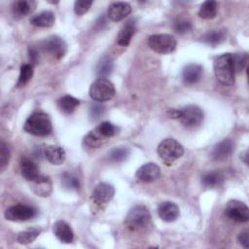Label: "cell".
<instances>
[{
  "label": "cell",
  "mask_w": 249,
  "mask_h": 249,
  "mask_svg": "<svg viewBox=\"0 0 249 249\" xmlns=\"http://www.w3.org/2000/svg\"><path fill=\"white\" fill-rule=\"evenodd\" d=\"M214 74L217 80L225 85L231 86L234 83V66L231 53H223L217 56L213 62Z\"/></svg>",
  "instance_id": "1"
},
{
  "label": "cell",
  "mask_w": 249,
  "mask_h": 249,
  "mask_svg": "<svg viewBox=\"0 0 249 249\" xmlns=\"http://www.w3.org/2000/svg\"><path fill=\"white\" fill-rule=\"evenodd\" d=\"M23 129L35 136H47L52 132L53 126L50 117L44 112H34L24 123Z\"/></svg>",
  "instance_id": "2"
},
{
  "label": "cell",
  "mask_w": 249,
  "mask_h": 249,
  "mask_svg": "<svg viewBox=\"0 0 249 249\" xmlns=\"http://www.w3.org/2000/svg\"><path fill=\"white\" fill-rule=\"evenodd\" d=\"M170 118L178 119L186 127H194L201 124L203 120L202 110L196 105H188L182 109H172L168 112Z\"/></svg>",
  "instance_id": "3"
},
{
  "label": "cell",
  "mask_w": 249,
  "mask_h": 249,
  "mask_svg": "<svg viewBox=\"0 0 249 249\" xmlns=\"http://www.w3.org/2000/svg\"><path fill=\"white\" fill-rule=\"evenodd\" d=\"M157 152L160 158L167 164L172 163L184 154L183 146L173 138L163 139L158 146Z\"/></svg>",
  "instance_id": "4"
},
{
  "label": "cell",
  "mask_w": 249,
  "mask_h": 249,
  "mask_svg": "<svg viewBox=\"0 0 249 249\" xmlns=\"http://www.w3.org/2000/svg\"><path fill=\"white\" fill-rule=\"evenodd\" d=\"M115 95V87L106 78L96 79L89 88V96L97 102H104L112 99Z\"/></svg>",
  "instance_id": "5"
},
{
  "label": "cell",
  "mask_w": 249,
  "mask_h": 249,
  "mask_svg": "<svg viewBox=\"0 0 249 249\" xmlns=\"http://www.w3.org/2000/svg\"><path fill=\"white\" fill-rule=\"evenodd\" d=\"M151 220L149 210L144 205H135L126 215L125 225L131 231H137L145 228Z\"/></svg>",
  "instance_id": "6"
},
{
  "label": "cell",
  "mask_w": 249,
  "mask_h": 249,
  "mask_svg": "<svg viewBox=\"0 0 249 249\" xmlns=\"http://www.w3.org/2000/svg\"><path fill=\"white\" fill-rule=\"evenodd\" d=\"M176 45V39L170 34H153L148 37V46L159 53H172Z\"/></svg>",
  "instance_id": "7"
},
{
  "label": "cell",
  "mask_w": 249,
  "mask_h": 249,
  "mask_svg": "<svg viewBox=\"0 0 249 249\" xmlns=\"http://www.w3.org/2000/svg\"><path fill=\"white\" fill-rule=\"evenodd\" d=\"M226 216L237 223H245L249 220L248 206L237 199L229 200L225 208Z\"/></svg>",
  "instance_id": "8"
},
{
  "label": "cell",
  "mask_w": 249,
  "mask_h": 249,
  "mask_svg": "<svg viewBox=\"0 0 249 249\" xmlns=\"http://www.w3.org/2000/svg\"><path fill=\"white\" fill-rule=\"evenodd\" d=\"M40 49L55 59H60L66 53V44L58 36H51L40 43Z\"/></svg>",
  "instance_id": "9"
},
{
  "label": "cell",
  "mask_w": 249,
  "mask_h": 249,
  "mask_svg": "<svg viewBox=\"0 0 249 249\" xmlns=\"http://www.w3.org/2000/svg\"><path fill=\"white\" fill-rule=\"evenodd\" d=\"M36 215V209L25 204H16L5 211V218L10 221H27Z\"/></svg>",
  "instance_id": "10"
},
{
  "label": "cell",
  "mask_w": 249,
  "mask_h": 249,
  "mask_svg": "<svg viewBox=\"0 0 249 249\" xmlns=\"http://www.w3.org/2000/svg\"><path fill=\"white\" fill-rule=\"evenodd\" d=\"M115 195V189L108 183H99L95 186L91 193V199L98 205H104L108 203Z\"/></svg>",
  "instance_id": "11"
},
{
  "label": "cell",
  "mask_w": 249,
  "mask_h": 249,
  "mask_svg": "<svg viewBox=\"0 0 249 249\" xmlns=\"http://www.w3.org/2000/svg\"><path fill=\"white\" fill-rule=\"evenodd\" d=\"M160 174V169L159 165H157L154 162H148L143 164L137 169L135 173V177L141 182L149 183L157 180Z\"/></svg>",
  "instance_id": "12"
},
{
  "label": "cell",
  "mask_w": 249,
  "mask_h": 249,
  "mask_svg": "<svg viewBox=\"0 0 249 249\" xmlns=\"http://www.w3.org/2000/svg\"><path fill=\"white\" fill-rule=\"evenodd\" d=\"M131 13V7L125 2H115L111 4L107 11V16L112 21H120Z\"/></svg>",
  "instance_id": "13"
},
{
  "label": "cell",
  "mask_w": 249,
  "mask_h": 249,
  "mask_svg": "<svg viewBox=\"0 0 249 249\" xmlns=\"http://www.w3.org/2000/svg\"><path fill=\"white\" fill-rule=\"evenodd\" d=\"M158 214L164 222H173L179 217L180 211L175 203L171 201H163L159 205Z\"/></svg>",
  "instance_id": "14"
},
{
  "label": "cell",
  "mask_w": 249,
  "mask_h": 249,
  "mask_svg": "<svg viewBox=\"0 0 249 249\" xmlns=\"http://www.w3.org/2000/svg\"><path fill=\"white\" fill-rule=\"evenodd\" d=\"M44 156L47 160L53 165H60L65 160V151L57 145H49L44 149Z\"/></svg>",
  "instance_id": "15"
},
{
  "label": "cell",
  "mask_w": 249,
  "mask_h": 249,
  "mask_svg": "<svg viewBox=\"0 0 249 249\" xmlns=\"http://www.w3.org/2000/svg\"><path fill=\"white\" fill-rule=\"evenodd\" d=\"M53 233L63 243H70L74 238V233L71 227L63 220L56 221L53 224Z\"/></svg>",
  "instance_id": "16"
},
{
  "label": "cell",
  "mask_w": 249,
  "mask_h": 249,
  "mask_svg": "<svg viewBox=\"0 0 249 249\" xmlns=\"http://www.w3.org/2000/svg\"><path fill=\"white\" fill-rule=\"evenodd\" d=\"M20 172L22 177L30 182L36 180L41 175L36 163L26 157L22 158L20 160Z\"/></svg>",
  "instance_id": "17"
},
{
  "label": "cell",
  "mask_w": 249,
  "mask_h": 249,
  "mask_svg": "<svg viewBox=\"0 0 249 249\" xmlns=\"http://www.w3.org/2000/svg\"><path fill=\"white\" fill-rule=\"evenodd\" d=\"M202 66L197 63H191L184 67L182 71V78L185 84L193 85L196 83L202 75Z\"/></svg>",
  "instance_id": "18"
},
{
  "label": "cell",
  "mask_w": 249,
  "mask_h": 249,
  "mask_svg": "<svg viewBox=\"0 0 249 249\" xmlns=\"http://www.w3.org/2000/svg\"><path fill=\"white\" fill-rule=\"evenodd\" d=\"M234 150V143L231 139H224L219 142L212 151V157L215 160H225L231 155Z\"/></svg>",
  "instance_id": "19"
},
{
  "label": "cell",
  "mask_w": 249,
  "mask_h": 249,
  "mask_svg": "<svg viewBox=\"0 0 249 249\" xmlns=\"http://www.w3.org/2000/svg\"><path fill=\"white\" fill-rule=\"evenodd\" d=\"M33 192L40 196H48L52 192V182L49 177L40 175L36 180L31 182Z\"/></svg>",
  "instance_id": "20"
},
{
  "label": "cell",
  "mask_w": 249,
  "mask_h": 249,
  "mask_svg": "<svg viewBox=\"0 0 249 249\" xmlns=\"http://www.w3.org/2000/svg\"><path fill=\"white\" fill-rule=\"evenodd\" d=\"M29 21L32 25L38 27H51L54 23V15L51 11H43L31 17Z\"/></svg>",
  "instance_id": "21"
},
{
  "label": "cell",
  "mask_w": 249,
  "mask_h": 249,
  "mask_svg": "<svg viewBox=\"0 0 249 249\" xmlns=\"http://www.w3.org/2000/svg\"><path fill=\"white\" fill-rule=\"evenodd\" d=\"M107 141V138L104 137L99 130L95 127L94 129L90 130L84 138V144L92 149H97L102 146Z\"/></svg>",
  "instance_id": "22"
},
{
  "label": "cell",
  "mask_w": 249,
  "mask_h": 249,
  "mask_svg": "<svg viewBox=\"0 0 249 249\" xmlns=\"http://www.w3.org/2000/svg\"><path fill=\"white\" fill-rule=\"evenodd\" d=\"M37 2L33 0H20L13 4V13L18 17H24L36 8Z\"/></svg>",
  "instance_id": "23"
},
{
  "label": "cell",
  "mask_w": 249,
  "mask_h": 249,
  "mask_svg": "<svg viewBox=\"0 0 249 249\" xmlns=\"http://www.w3.org/2000/svg\"><path fill=\"white\" fill-rule=\"evenodd\" d=\"M136 31L135 25L134 23H131L130 21L126 22L122 29L120 30L118 37H117V44L120 46H127L130 43V40L132 38V36L134 35Z\"/></svg>",
  "instance_id": "24"
},
{
  "label": "cell",
  "mask_w": 249,
  "mask_h": 249,
  "mask_svg": "<svg viewBox=\"0 0 249 249\" xmlns=\"http://www.w3.org/2000/svg\"><path fill=\"white\" fill-rule=\"evenodd\" d=\"M218 12V3L216 1H205L201 4L199 11H198V16L204 19H210L216 17Z\"/></svg>",
  "instance_id": "25"
},
{
  "label": "cell",
  "mask_w": 249,
  "mask_h": 249,
  "mask_svg": "<svg viewBox=\"0 0 249 249\" xmlns=\"http://www.w3.org/2000/svg\"><path fill=\"white\" fill-rule=\"evenodd\" d=\"M79 104H80V101L71 95H64L61 98H59L57 101V105L59 109L65 114L73 113Z\"/></svg>",
  "instance_id": "26"
},
{
  "label": "cell",
  "mask_w": 249,
  "mask_h": 249,
  "mask_svg": "<svg viewBox=\"0 0 249 249\" xmlns=\"http://www.w3.org/2000/svg\"><path fill=\"white\" fill-rule=\"evenodd\" d=\"M226 39V32L223 29H216L207 32L203 37L202 41L210 46H216L224 42Z\"/></svg>",
  "instance_id": "27"
},
{
  "label": "cell",
  "mask_w": 249,
  "mask_h": 249,
  "mask_svg": "<svg viewBox=\"0 0 249 249\" xmlns=\"http://www.w3.org/2000/svg\"><path fill=\"white\" fill-rule=\"evenodd\" d=\"M113 69V61L110 57L104 56L102 57L95 68V73L99 78H105L112 72Z\"/></svg>",
  "instance_id": "28"
},
{
  "label": "cell",
  "mask_w": 249,
  "mask_h": 249,
  "mask_svg": "<svg viewBox=\"0 0 249 249\" xmlns=\"http://www.w3.org/2000/svg\"><path fill=\"white\" fill-rule=\"evenodd\" d=\"M41 230L39 228H30L26 231H20L18 234L17 241L20 244H28L36 239V237L40 234Z\"/></svg>",
  "instance_id": "29"
},
{
  "label": "cell",
  "mask_w": 249,
  "mask_h": 249,
  "mask_svg": "<svg viewBox=\"0 0 249 249\" xmlns=\"http://www.w3.org/2000/svg\"><path fill=\"white\" fill-rule=\"evenodd\" d=\"M223 180H224V177H223L222 173L217 172V171H212V172H208L203 175L202 184L205 187L214 188L216 186H219L223 182Z\"/></svg>",
  "instance_id": "30"
},
{
  "label": "cell",
  "mask_w": 249,
  "mask_h": 249,
  "mask_svg": "<svg viewBox=\"0 0 249 249\" xmlns=\"http://www.w3.org/2000/svg\"><path fill=\"white\" fill-rule=\"evenodd\" d=\"M61 183L67 190H78L80 188V179L71 172H65L62 175Z\"/></svg>",
  "instance_id": "31"
},
{
  "label": "cell",
  "mask_w": 249,
  "mask_h": 249,
  "mask_svg": "<svg viewBox=\"0 0 249 249\" xmlns=\"http://www.w3.org/2000/svg\"><path fill=\"white\" fill-rule=\"evenodd\" d=\"M33 75V68L31 64H23L20 67V72H19V77L18 81L17 83L18 87H22L24 86L32 77Z\"/></svg>",
  "instance_id": "32"
},
{
  "label": "cell",
  "mask_w": 249,
  "mask_h": 249,
  "mask_svg": "<svg viewBox=\"0 0 249 249\" xmlns=\"http://www.w3.org/2000/svg\"><path fill=\"white\" fill-rule=\"evenodd\" d=\"M129 155V149L127 147H117L109 153V159L112 161H123Z\"/></svg>",
  "instance_id": "33"
},
{
  "label": "cell",
  "mask_w": 249,
  "mask_h": 249,
  "mask_svg": "<svg viewBox=\"0 0 249 249\" xmlns=\"http://www.w3.org/2000/svg\"><path fill=\"white\" fill-rule=\"evenodd\" d=\"M96 128L99 130V132L104 136L106 137L107 139L114 136L117 131H118V128L117 126H115L113 124L109 123V122H103L101 123L100 124H98L96 126Z\"/></svg>",
  "instance_id": "34"
},
{
  "label": "cell",
  "mask_w": 249,
  "mask_h": 249,
  "mask_svg": "<svg viewBox=\"0 0 249 249\" xmlns=\"http://www.w3.org/2000/svg\"><path fill=\"white\" fill-rule=\"evenodd\" d=\"M233 66L235 72H241L247 65L248 55L246 53H235L232 54Z\"/></svg>",
  "instance_id": "35"
},
{
  "label": "cell",
  "mask_w": 249,
  "mask_h": 249,
  "mask_svg": "<svg viewBox=\"0 0 249 249\" xmlns=\"http://www.w3.org/2000/svg\"><path fill=\"white\" fill-rule=\"evenodd\" d=\"M9 160H10V150L8 148V145L4 141H1V146H0V166H1L2 170L8 164Z\"/></svg>",
  "instance_id": "36"
},
{
  "label": "cell",
  "mask_w": 249,
  "mask_h": 249,
  "mask_svg": "<svg viewBox=\"0 0 249 249\" xmlns=\"http://www.w3.org/2000/svg\"><path fill=\"white\" fill-rule=\"evenodd\" d=\"M91 4H92V1L90 0H78L74 4V11L79 16L84 15L89 11Z\"/></svg>",
  "instance_id": "37"
},
{
  "label": "cell",
  "mask_w": 249,
  "mask_h": 249,
  "mask_svg": "<svg viewBox=\"0 0 249 249\" xmlns=\"http://www.w3.org/2000/svg\"><path fill=\"white\" fill-rule=\"evenodd\" d=\"M104 114V107L98 103H93L89 107V116L91 119H99Z\"/></svg>",
  "instance_id": "38"
},
{
  "label": "cell",
  "mask_w": 249,
  "mask_h": 249,
  "mask_svg": "<svg viewBox=\"0 0 249 249\" xmlns=\"http://www.w3.org/2000/svg\"><path fill=\"white\" fill-rule=\"evenodd\" d=\"M173 28L177 33L183 34L192 29V24H191V22H189L187 20H179L174 23Z\"/></svg>",
  "instance_id": "39"
},
{
  "label": "cell",
  "mask_w": 249,
  "mask_h": 249,
  "mask_svg": "<svg viewBox=\"0 0 249 249\" xmlns=\"http://www.w3.org/2000/svg\"><path fill=\"white\" fill-rule=\"evenodd\" d=\"M238 241L244 248L249 247V231L247 230H245L239 233Z\"/></svg>",
  "instance_id": "40"
},
{
  "label": "cell",
  "mask_w": 249,
  "mask_h": 249,
  "mask_svg": "<svg viewBox=\"0 0 249 249\" xmlns=\"http://www.w3.org/2000/svg\"><path fill=\"white\" fill-rule=\"evenodd\" d=\"M28 54H29V59L30 61L33 63V64H36L38 62V58H39V55H38V52L35 48L33 47H30L28 49Z\"/></svg>",
  "instance_id": "41"
},
{
  "label": "cell",
  "mask_w": 249,
  "mask_h": 249,
  "mask_svg": "<svg viewBox=\"0 0 249 249\" xmlns=\"http://www.w3.org/2000/svg\"><path fill=\"white\" fill-rule=\"evenodd\" d=\"M243 156H244L245 158H247V157H248V156H247V151H246V152H244V155H243ZM244 162L247 164V162H248V161H247V160H244Z\"/></svg>",
  "instance_id": "42"
}]
</instances>
